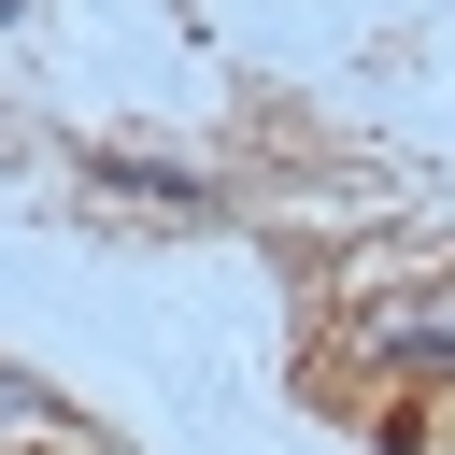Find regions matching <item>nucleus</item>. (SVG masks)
<instances>
[{"label":"nucleus","mask_w":455,"mask_h":455,"mask_svg":"<svg viewBox=\"0 0 455 455\" xmlns=\"http://www.w3.org/2000/svg\"><path fill=\"white\" fill-rule=\"evenodd\" d=\"M85 199H128V213H171V228H213V171H171V156H128V142H85Z\"/></svg>","instance_id":"obj_1"},{"label":"nucleus","mask_w":455,"mask_h":455,"mask_svg":"<svg viewBox=\"0 0 455 455\" xmlns=\"http://www.w3.org/2000/svg\"><path fill=\"white\" fill-rule=\"evenodd\" d=\"M14 14H28V0H0V28H14Z\"/></svg>","instance_id":"obj_3"},{"label":"nucleus","mask_w":455,"mask_h":455,"mask_svg":"<svg viewBox=\"0 0 455 455\" xmlns=\"http://www.w3.org/2000/svg\"><path fill=\"white\" fill-rule=\"evenodd\" d=\"M355 341H370L384 370H412V384H441V370H455V284H441V299H384V313H370Z\"/></svg>","instance_id":"obj_2"}]
</instances>
